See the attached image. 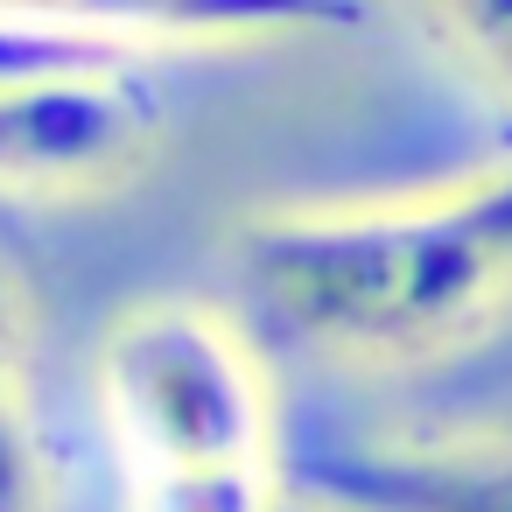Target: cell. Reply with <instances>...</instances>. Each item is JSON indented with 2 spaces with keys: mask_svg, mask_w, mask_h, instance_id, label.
<instances>
[{
  "mask_svg": "<svg viewBox=\"0 0 512 512\" xmlns=\"http://www.w3.org/2000/svg\"><path fill=\"white\" fill-rule=\"evenodd\" d=\"M274 512H323V505H309V498H295V491H281V505Z\"/></svg>",
  "mask_w": 512,
  "mask_h": 512,
  "instance_id": "8",
  "label": "cell"
},
{
  "mask_svg": "<svg viewBox=\"0 0 512 512\" xmlns=\"http://www.w3.org/2000/svg\"><path fill=\"white\" fill-rule=\"evenodd\" d=\"M288 491L323 512H512V435L330 442L288 463Z\"/></svg>",
  "mask_w": 512,
  "mask_h": 512,
  "instance_id": "4",
  "label": "cell"
},
{
  "mask_svg": "<svg viewBox=\"0 0 512 512\" xmlns=\"http://www.w3.org/2000/svg\"><path fill=\"white\" fill-rule=\"evenodd\" d=\"M99 414L134 512H274V421L239 337L183 302L120 316L99 344Z\"/></svg>",
  "mask_w": 512,
  "mask_h": 512,
  "instance_id": "2",
  "label": "cell"
},
{
  "mask_svg": "<svg viewBox=\"0 0 512 512\" xmlns=\"http://www.w3.org/2000/svg\"><path fill=\"white\" fill-rule=\"evenodd\" d=\"M442 29L484 64V78L512 99V8H449Z\"/></svg>",
  "mask_w": 512,
  "mask_h": 512,
  "instance_id": "7",
  "label": "cell"
},
{
  "mask_svg": "<svg viewBox=\"0 0 512 512\" xmlns=\"http://www.w3.org/2000/svg\"><path fill=\"white\" fill-rule=\"evenodd\" d=\"M50 470H43V421H36V379H29V316L15 281L0 274V512H43Z\"/></svg>",
  "mask_w": 512,
  "mask_h": 512,
  "instance_id": "6",
  "label": "cell"
},
{
  "mask_svg": "<svg viewBox=\"0 0 512 512\" xmlns=\"http://www.w3.org/2000/svg\"><path fill=\"white\" fill-rule=\"evenodd\" d=\"M267 316L344 358H428L512 295V169L372 211H288L239 239Z\"/></svg>",
  "mask_w": 512,
  "mask_h": 512,
  "instance_id": "1",
  "label": "cell"
},
{
  "mask_svg": "<svg viewBox=\"0 0 512 512\" xmlns=\"http://www.w3.org/2000/svg\"><path fill=\"white\" fill-rule=\"evenodd\" d=\"M288 22H323V15H288V8H253V15H225V8H113V15H0V92L8 85H36V78H78V71H141L148 50L169 43H197V36H267Z\"/></svg>",
  "mask_w": 512,
  "mask_h": 512,
  "instance_id": "5",
  "label": "cell"
},
{
  "mask_svg": "<svg viewBox=\"0 0 512 512\" xmlns=\"http://www.w3.org/2000/svg\"><path fill=\"white\" fill-rule=\"evenodd\" d=\"M162 127L141 71H78L0 92V190H99L120 183Z\"/></svg>",
  "mask_w": 512,
  "mask_h": 512,
  "instance_id": "3",
  "label": "cell"
}]
</instances>
